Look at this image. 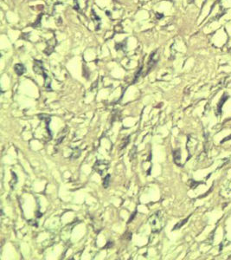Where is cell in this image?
Returning <instances> with one entry per match:
<instances>
[{"instance_id": "cell-8", "label": "cell", "mask_w": 231, "mask_h": 260, "mask_svg": "<svg viewBox=\"0 0 231 260\" xmlns=\"http://www.w3.org/2000/svg\"><path fill=\"white\" fill-rule=\"evenodd\" d=\"M110 174H107L105 178H104V180H103V187L104 188H107L109 187V184H110Z\"/></svg>"}, {"instance_id": "cell-9", "label": "cell", "mask_w": 231, "mask_h": 260, "mask_svg": "<svg viewBox=\"0 0 231 260\" xmlns=\"http://www.w3.org/2000/svg\"><path fill=\"white\" fill-rule=\"evenodd\" d=\"M190 216H189V217H188V218H185V220H183V221H181V223H178V225H175V226H174V229H173V230H177V229H178V228H180V227H181V226H183V225H185V223H186V222H187V221H188V219H189V218H190Z\"/></svg>"}, {"instance_id": "cell-10", "label": "cell", "mask_w": 231, "mask_h": 260, "mask_svg": "<svg viewBox=\"0 0 231 260\" xmlns=\"http://www.w3.org/2000/svg\"><path fill=\"white\" fill-rule=\"evenodd\" d=\"M230 140H231V135H230V136H228V137H226L225 139H223V141L221 142V143L223 144V143H224V142H228V141H230Z\"/></svg>"}, {"instance_id": "cell-6", "label": "cell", "mask_w": 231, "mask_h": 260, "mask_svg": "<svg viewBox=\"0 0 231 260\" xmlns=\"http://www.w3.org/2000/svg\"><path fill=\"white\" fill-rule=\"evenodd\" d=\"M173 158H174V162L178 166L180 165V161H181V150L179 148L176 149L173 151Z\"/></svg>"}, {"instance_id": "cell-1", "label": "cell", "mask_w": 231, "mask_h": 260, "mask_svg": "<svg viewBox=\"0 0 231 260\" xmlns=\"http://www.w3.org/2000/svg\"><path fill=\"white\" fill-rule=\"evenodd\" d=\"M149 223L152 228V232L153 233H159L166 224L165 216L164 214H163L161 211H158L150 217Z\"/></svg>"}, {"instance_id": "cell-4", "label": "cell", "mask_w": 231, "mask_h": 260, "mask_svg": "<svg viewBox=\"0 0 231 260\" xmlns=\"http://www.w3.org/2000/svg\"><path fill=\"white\" fill-rule=\"evenodd\" d=\"M158 52V50H155L152 55H151V56H150V60H149V62H148V71L151 70V69L157 63V62H158V60H159V57H157V58H155V56H156V53Z\"/></svg>"}, {"instance_id": "cell-7", "label": "cell", "mask_w": 231, "mask_h": 260, "mask_svg": "<svg viewBox=\"0 0 231 260\" xmlns=\"http://www.w3.org/2000/svg\"><path fill=\"white\" fill-rule=\"evenodd\" d=\"M14 70H15V72L17 73L18 75H22L23 73H24V71H25V68H24V66H23V64L17 63L14 66Z\"/></svg>"}, {"instance_id": "cell-5", "label": "cell", "mask_w": 231, "mask_h": 260, "mask_svg": "<svg viewBox=\"0 0 231 260\" xmlns=\"http://www.w3.org/2000/svg\"><path fill=\"white\" fill-rule=\"evenodd\" d=\"M228 99V95H223L222 96V98H221V100L219 101V102H218V105H217V109H216V115L217 116H219V115H221V113H222V107H223V103L225 102V101Z\"/></svg>"}, {"instance_id": "cell-2", "label": "cell", "mask_w": 231, "mask_h": 260, "mask_svg": "<svg viewBox=\"0 0 231 260\" xmlns=\"http://www.w3.org/2000/svg\"><path fill=\"white\" fill-rule=\"evenodd\" d=\"M197 144H198V141H197V138H192L191 135L188 136V141H187L186 148L188 150V153H189V157H188L187 161L192 156V154L196 151V149L197 147Z\"/></svg>"}, {"instance_id": "cell-3", "label": "cell", "mask_w": 231, "mask_h": 260, "mask_svg": "<svg viewBox=\"0 0 231 260\" xmlns=\"http://www.w3.org/2000/svg\"><path fill=\"white\" fill-rule=\"evenodd\" d=\"M94 170L100 174L102 175L104 173H106L108 168H109V162L107 161H103V160H99L95 162V164L93 166Z\"/></svg>"}]
</instances>
